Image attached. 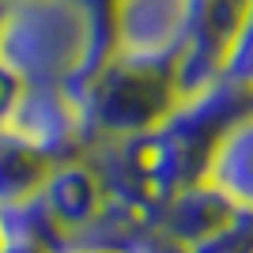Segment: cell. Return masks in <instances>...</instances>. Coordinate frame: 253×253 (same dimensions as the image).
Masks as SVG:
<instances>
[{
    "mask_svg": "<svg viewBox=\"0 0 253 253\" xmlns=\"http://www.w3.org/2000/svg\"><path fill=\"white\" fill-rule=\"evenodd\" d=\"M110 53V0H8L0 68L15 84L76 91Z\"/></svg>",
    "mask_w": 253,
    "mask_h": 253,
    "instance_id": "obj_1",
    "label": "cell"
},
{
    "mask_svg": "<svg viewBox=\"0 0 253 253\" xmlns=\"http://www.w3.org/2000/svg\"><path fill=\"white\" fill-rule=\"evenodd\" d=\"M80 114L87 128V148L98 140L148 136L178 106L174 64L140 61L125 53H110L84 84L76 87Z\"/></svg>",
    "mask_w": 253,
    "mask_h": 253,
    "instance_id": "obj_2",
    "label": "cell"
},
{
    "mask_svg": "<svg viewBox=\"0 0 253 253\" xmlns=\"http://www.w3.org/2000/svg\"><path fill=\"white\" fill-rule=\"evenodd\" d=\"M0 132L15 136L19 144L42 151L45 159L61 163L87 151V128L80 114V98L72 87L19 84L11 102L0 114Z\"/></svg>",
    "mask_w": 253,
    "mask_h": 253,
    "instance_id": "obj_3",
    "label": "cell"
},
{
    "mask_svg": "<svg viewBox=\"0 0 253 253\" xmlns=\"http://www.w3.org/2000/svg\"><path fill=\"white\" fill-rule=\"evenodd\" d=\"M193 0H110L114 53L178 64L189 42Z\"/></svg>",
    "mask_w": 253,
    "mask_h": 253,
    "instance_id": "obj_4",
    "label": "cell"
},
{
    "mask_svg": "<svg viewBox=\"0 0 253 253\" xmlns=\"http://www.w3.org/2000/svg\"><path fill=\"white\" fill-rule=\"evenodd\" d=\"M253 0H193V23H189V42L185 53L174 64L178 76V91L193 95L208 87L211 80L223 76L227 53H231L234 38L242 31V19Z\"/></svg>",
    "mask_w": 253,
    "mask_h": 253,
    "instance_id": "obj_5",
    "label": "cell"
},
{
    "mask_svg": "<svg viewBox=\"0 0 253 253\" xmlns=\"http://www.w3.org/2000/svg\"><path fill=\"white\" fill-rule=\"evenodd\" d=\"M234 211H238V204L215 181L201 178L193 185H185V189L170 193L167 201H159L155 211H151V227H159L167 238H174L185 250H193L197 242H204L208 234L219 231Z\"/></svg>",
    "mask_w": 253,
    "mask_h": 253,
    "instance_id": "obj_6",
    "label": "cell"
},
{
    "mask_svg": "<svg viewBox=\"0 0 253 253\" xmlns=\"http://www.w3.org/2000/svg\"><path fill=\"white\" fill-rule=\"evenodd\" d=\"M38 197L49 208V215L57 219V227L68 234V242H72V234H80L87 223L95 219L98 208L106 204L102 178L87 163V155L53 163L45 181H42V189H38Z\"/></svg>",
    "mask_w": 253,
    "mask_h": 253,
    "instance_id": "obj_7",
    "label": "cell"
},
{
    "mask_svg": "<svg viewBox=\"0 0 253 253\" xmlns=\"http://www.w3.org/2000/svg\"><path fill=\"white\" fill-rule=\"evenodd\" d=\"M208 181H215L238 208L253 211V110L227 128L208 163Z\"/></svg>",
    "mask_w": 253,
    "mask_h": 253,
    "instance_id": "obj_8",
    "label": "cell"
},
{
    "mask_svg": "<svg viewBox=\"0 0 253 253\" xmlns=\"http://www.w3.org/2000/svg\"><path fill=\"white\" fill-rule=\"evenodd\" d=\"M144 227H151V211L106 197V204L98 208V215L87 223L80 234H72V242H68V246H80V250H102V253H125L128 246L140 238Z\"/></svg>",
    "mask_w": 253,
    "mask_h": 253,
    "instance_id": "obj_9",
    "label": "cell"
},
{
    "mask_svg": "<svg viewBox=\"0 0 253 253\" xmlns=\"http://www.w3.org/2000/svg\"><path fill=\"white\" fill-rule=\"evenodd\" d=\"M49 167H53V159L19 144L8 132H0V208L19 204L27 197H38Z\"/></svg>",
    "mask_w": 253,
    "mask_h": 253,
    "instance_id": "obj_10",
    "label": "cell"
},
{
    "mask_svg": "<svg viewBox=\"0 0 253 253\" xmlns=\"http://www.w3.org/2000/svg\"><path fill=\"white\" fill-rule=\"evenodd\" d=\"M0 234H4V242H31L49 253L68 250V234L57 227V219L49 215L42 197H27L19 204L0 208Z\"/></svg>",
    "mask_w": 253,
    "mask_h": 253,
    "instance_id": "obj_11",
    "label": "cell"
},
{
    "mask_svg": "<svg viewBox=\"0 0 253 253\" xmlns=\"http://www.w3.org/2000/svg\"><path fill=\"white\" fill-rule=\"evenodd\" d=\"M189 253H253V211L238 208L219 231L197 242Z\"/></svg>",
    "mask_w": 253,
    "mask_h": 253,
    "instance_id": "obj_12",
    "label": "cell"
},
{
    "mask_svg": "<svg viewBox=\"0 0 253 253\" xmlns=\"http://www.w3.org/2000/svg\"><path fill=\"white\" fill-rule=\"evenodd\" d=\"M223 76H231L238 84H250L253 87V4L242 19V31L234 38L231 53H227V64H223Z\"/></svg>",
    "mask_w": 253,
    "mask_h": 253,
    "instance_id": "obj_13",
    "label": "cell"
},
{
    "mask_svg": "<svg viewBox=\"0 0 253 253\" xmlns=\"http://www.w3.org/2000/svg\"><path fill=\"white\" fill-rule=\"evenodd\" d=\"M125 253H189V250H185L181 242H174V238H167L159 227H144L140 238L128 246Z\"/></svg>",
    "mask_w": 253,
    "mask_h": 253,
    "instance_id": "obj_14",
    "label": "cell"
},
{
    "mask_svg": "<svg viewBox=\"0 0 253 253\" xmlns=\"http://www.w3.org/2000/svg\"><path fill=\"white\" fill-rule=\"evenodd\" d=\"M15 87H19V84H15V80H11V76L4 72V68H0V114H4V106L11 102V95H15Z\"/></svg>",
    "mask_w": 253,
    "mask_h": 253,
    "instance_id": "obj_15",
    "label": "cell"
},
{
    "mask_svg": "<svg viewBox=\"0 0 253 253\" xmlns=\"http://www.w3.org/2000/svg\"><path fill=\"white\" fill-rule=\"evenodd\" d=\"M0 253H49V250L31 246V242H4V250H0Z\"/></svg>",
    "mask_w": 253,
    "mask_h": 253,
    "instance_id": "obj_16",
    "label": "cell"
},
{
    "mask_svg": "<svg viewBox=\"0 0 253 253\" xmlns=\"http://www.w3.org/2000/svg\"><path fill=\"white\" fill-rule=\"evenodd\" d=\"M64 253H102V250H80V246H68Z\"/></svg>",
    "mask_w": 253,
    "mask_h": 253,
    "instance_id": "obj_17",
    "label": "cell"
},
{
    "mask_svg": "<svg viewBox=\"0 0 253 253\" xmlns=\"http://www.w3.org/2000/svg\"><path fill=\"white\" fill-rule=\"evenodd\" d=\"M4 15H8V0H0V27H4Z\"/></svg>",
    "mask_w": 253,
    "mask_h": 253,
    "instance_id": "obj_18",
    "label": "cell"
},
{
    "mask_svg": "<svg viewBox=\"0 0 253 253\" xmlns=\"http://www.w3.org/2000/svg\"><path fill=\"white\" fill-rule=\"evenodd\" d=\"M0 250H4V234H0Z\"/></svg>",
    "mask_w": 253,
    "mask_h": 253,
    "instance_id": "obj_19",
    "label": "cell"
}]
</instances>
